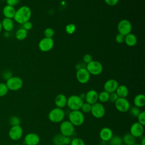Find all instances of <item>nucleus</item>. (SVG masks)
I'll return each mask as SVG.
<instances>
[{"mask_svg":"<svg viewBox=\"0 0 145 145\" xmlns=\"http://www.w3.org/2000/svg\"><path fill=\"white\" fill-rule=\"evenodd\" d=\"M32 15L31 8L27 6H23L16 10L14 19L17 23L23 24L29 21Z\"/></svg>","mask_w":145,"mask_h":145,"instance_id":"nucleus-1","label":"nucleus"},{"mask_svg":"<svg viewBox=\"0 0 145 145\" xmlns=\"http://www.w3.org/2000/svg\"><path fill=\"white\" fill-rule=\"evenodd\" d=\"M48 117L49 120L53 123H61L64 120L65 117V112L63 109L55 107L50 110L48 113Z\"/></svg>","mask_w":145,"mask_h":145,"instance_id":"nucleus-2","label":"nucleus"},{"mask_svg":"<svg viewBox=\"0 0 145 145\" xmlns=\"http://www.w3.org/2000/svg\"><path fill=\"white\" fill-rule=\"evenodd\" d=\"M69 121L74 126H80L83 124L85 121L84 113L80 110H71L68 116Z\"/></svg>","mask_w":145,"mask_h":145,"instance_id":"nucleus-3","label":"nucleus"},{"mask_svg":"<svg viewBox=\"0 0 145 145\" xmlns=\"http://www.w3.org/2000/svg\"><path fill=\"white\" fill-rule=\"evenodd\" d=\"M83 103L84 100L80 96L72 95L67 98L66 106H67L70 110H77L80 109Z\"/></svg>","mask_w":145,"mask_h":145,"instance_id":"nucleus-4","label":"nucleus"},{"mask_svg":"<svg viewBox=\"0 0 145 145\" xmlns=\"http://www.w3.org/2000/svg\"><path fill=\"white\" fill-rule=\"evenodd\" d=\"M59 131L63 136L71 137L74 134L75 126L69 120H63L60 123Z\"/></svg>","mask_w":145,"mask_h":145,"instance_id":"nucleus-5","label":"nucleus"},{"mask_svg":"<svg viewBox=\"0 0 145 145\" xmlns=\"http://www.w3.org/2000/svg\"><path fill=\"white\" fill-rule=\"evenodd\" d=\"M6 84L8 90L16 91L19 90L22 87L23 82L19 76H11L6 80Z\"/></svg>","mask_w":145,"mask_h":145,"instance_id":"nucleus-6","label":"nucleus"},{"mask_svg":"<svg viewBox=\"0 0 145 145\" xmlns=\"http://www.w3.org/2000/svg\"><path fill=\"white\" fill-rule=\"evenodd\" d=\"M90 113L95 118L100 119L105 116V108L102 103L96 102L92 105Z\"/></svg>","mask_w":145,"mask_h":145,"instance_id":"nucleus-7","label":"nucleus"},{"mask_svg":"<svg viewBox=\"0 0 145 145\" xmlns=\"http://www.w3.org/2000/svg\"><path fill=\"white\" fill-rule=\"evenodd\" d=\"M86 69L91 75H97L101 73L103 67L101 63L97 61H91L86 65Z\"/></svg>","mask_w":145,"mask_h":145,"instance_id":"nucleus-8","label":"nucleus"},{"mask_svg":"<svg viewBox=\"0 0 145 145\" xmlns=\"http://www.w3.org/2000/svg\"><path fill=\"white\" fill-rule=\"evenodd\" d=\"M116 109L120 112L125 113L128 112L131 107L129 101L126 98L118 97L114 103Z\"/></svg>","mask_w":145,"mask_h":145,"instance_id":"nucleus-9","label":"nucleus"},{"mask_svg":"<svg viewBox=\"0 0 145 145\" xmlns=\"http://www.w3.org/2000/svg\"><path fill=\"white\" fill-rule=\"evenodd\" d=\"M117 29L119 33L126 36L131 33L132 29L131 23L127 19H122L118 23Z\"/></svg>","mask_w":145,"mask_h":145,"instance_id":"nucleus-10","label":"nucleus"},{"mask_svg":"<svg viewBox=\"0 0 145 145\" xmlns=\"http://www.w3.org/2000/svg\"><path fill=\"white\" fill-rule=\"evenodd\" d=\"M23 134V130L20 125L12 126L8 131V137L12 140H18Z\"/></svg>","mask_w":145,"mask_h":145,"instance_id":"nucleus-11","label":"nucleus"},{"mask_svg":"<svg viewBox=\"0 0 145 145\" xmlns=\"http://www.w3.org/2000/svg\"><path fill=\"white\" fill-rule=\"evenodd\" d=\"M144 126L141 125L138 122H134L130 127V134L135 138L142 137L144 131Z\"/></svg>","mask_w":145,"mask_h":145,"instance_id":"nucleus-12","label":"nucleus"},{"mask_svg":"<svg viewBox=\"0 0 145 145\" xmlns=\"http://www.w3.org/2000/svg\"><path fill=\"white\" fill-rule=\"evenodd\" d=\"M54 46V41L52 38L44 37L39 42V48L40 50L44 52L50 50Z\"/></svg>","mask_w":145,"mask_h":145,"instance_id":"nucleus-13","label":"nucleus"},{"mask_svg":"<svg viewBox=\"0 0 145 145\" xmlns=\"http://www.w3.org/2000/svg\"><path fill=\"white\" fill-rule=\"evenodd\" d=\"M40 142V136L35 133H29L24 138L23 143L25 145H38Z\"/></svg>","mask_w":145,"mask_h":145,"instance_id":"nucleus-14","label":"nucleus"},{"mask_svg":"<svg viewBox=\"0 0 145 145\" xmlns=\"http://www.w3.org/2000/svg\"><path fill=\"white\" fill-rule=\"evenodd\" d=\"M91 74L89 73L86 68L80 69L77 70L76 73V78L78 82L81 84L87 83L90 79Z\"/></svg>","mask_w":145,"mask_h":145,"instance_id":"nucleus-15","label":"nucleus"},{"mask_svg":"<svg viewBox=\"0 0 145 145\" xmlns=\"http://www.w3.org/2000/svg\"><path fill=\"white\" fill-rule=\"evenodd\" d=\"M113 135L112 130L108 127H104L99 132V137L103 142H109Z\"/></svg>","mask_w":145,"mask_h":145,"instance_id":"nucleus-16","label":"nucleus"},{"mask_svg":"<svg viewBox=\"0 0 145 145\" xmlns=\"http://www.w3.org/2000/svg\"><path fill=\"white\" fill-rule=\"evenodd\" d=\"M84 100L86 103L91 105L96 103L98 101V93L94 89H90L85 93Z\"/></svg>","mask_w":145,"mask_h":145,"instance_id":"nucleus-17","label":"nucleus"},{"mask_svg":"<svg viewBox=\"0 0 145 145\" xmlns=\"http://www.w3.org/2000/svg\"><path fill=\"white\" fill-rule=\"evenodd\" d=\"M118 83L116 79H110L108 80L104 85V89L109 93L116 91L118 86Z\"/></svg>","mask_w":145,"mask_h":145,"instance_id":"nucleus-18","label":"nucleus"},{"mask_svg":"<svg viewBox=\"0 0 145 145\" xmlns=\"http://www.w3.org/2000/svg\"><path fill=\"white\" fill-rule=\"evenodd\" d=\"M67 97L62 93L58 94L54 99V104L57 108L63 109L67 105Z\"/></svg>","mask_w":145,"mask_h":145,"instance_id":"nucleus-19","label":"nucleus"},{"mask_svg":"<svg viewBox=\"0 0 145 145\" xmlns=\"http://www.w3.org/2000/svg\"><path fill=\"white\" fill-rule=\"evenodd\" d=\"M16 10L14 7L6 5L3 8L2 12L5 18L12 19L14 17Z\"/></svg>","mask_w":145,"mask_h":145,"instance_id":"nucleus-20","label":"nucleus"},{"mask_svg":"<svg viewBox=\"0 0 145 145\" xmlns=\"http://www.w3.org/2000/svg\"><path fill=\"white\" fill-rule=\"evenodd\" d=\"M1 23L2 28L6 32L11 31L14 27V21L12 19L5 18L2 21H1Z\"/></svg>","mask_w":145,"mask_h":145,"instance_id":"nucleus-21","label":"nucleus"},{"mask_svg":"<svg viewBox=\"0 0 145 145\" xmlns=\"http://www.w3.org/2000/svg\"><path fill=\"white\" fill-rule=\"evenodd\" d=\"M133 103L135 106L139 108H143L145 105V96L142 93L137 95L134 98Z\"/></svg>","mask_w":145,"mask_h":145,"instance_id":"nucleus-22","label":"nucleus"},{"mask_svg":"<svg viewBox=\"0 0 145 145\" xmlns=\"http://www.w3.org/2000/svg\"><path fill=\"white\" fill-rule=\"evenodd\" d=\"M115 92L118 97L126 98L129 95V89L125 85H118Z\"/></svg>","mask_w":145,"mask_h":145,"instance_id":"nucleus-23","label":"nucleus"},{"mask_svg":"<svg viewBox=\"0 0 145 145\" xmlns=\"http://www.w3.org/2000/svg\"><path fill=\"white\" fill-rule=\"evenodd\" d=\"M124 42L129 46H133L137 42V38L134 34L130 33L125 36Z\"/></svg>","mask_w":145,"mask_h":145,"instance_id":"nucleus-24","label":"nucleus"},{"mask_svg":"<svg viewBox=\"0 0 145 145\" xmlns=\"http://www.w3.org/2000/svg\"><path fill=\"white\" fill-rule=\"evenodd\" d=\"M122 139L125 145H134L136 143V138L130 133L125 134Z\"/></svg>","mask_w":145,"mask_h":145,"instance_id":"nucleus-25","label":"nucleus"},{"mask_svg":"<svg viewBox=\"0 0 145 145\" xmlns=\"http://www.w3.org/2000/svg\"><path fill=\"white\" fill-rule=\"evenodd\" d=\"M64 138L65 136L61 134H57L53 136L52 138V142L54 145H64Z\"/></svg>","mask_w":145,"mask_h":145,"instance_id":"nucleus-26","label":"nucleus"},{"mask_svg":"<svg viewBox=\"0 0 145 145\" xmlns=\"http://www.w3.org/2000/svg\"><path fill=\"white\" fill-rule=\"evenodd\" d=\"M27 36V31L24 28H20L18 29L15 33V37L18 40H23Z\"/></svg>","mask_w":145,"mask_h":145,"instance_id":"nucleus-27","label":"nucleus"},{"mask_svg":"<svg viewBox=\"0 0 145 145\" xmlns=\"http://www.w3.org/2000/svg\"><path fill=\"white\" fill-rule=\"evenodd\" d=\"M109 93L105 91L101 92L100 93H98V100L101 103H106L109 101Z\"/></svg>","mask_w":145,"mask_h":145,"instance_id":"nucleus-28","label":"nucleus"},{"mask_svg":"<svg viewBox=\"0 0 145 145\" xmlns=\"http://www.w3.org/2000/svg\"><path fill=\"white\" fill-rule=\"evenodd\" d=\"M109 143L110 145H122L123 143L122 139L118 135H113L109 140Z\"/></svg>","mask_w":145,"mask_h":145,"instance_id":"nucleus-29","label":"nucleus"},{"mask_svg":"<svg viewBox=\"0 0 145 145\" xmlns=\"http://www.w3.org/2000/svg\"><path fill=\"white\" fill-rule=\"evenodd\" d=\"M8 92V89L4 83H0V97L6 96Z\"/></svg>","mask_w":145,"mask_h":145,"instance_id":"nucleus-30","label":"nucleus"},{"mask_svg":"<svg viewBox=\"0 0 145 145\" xmlns=\"http://www.w3.org/2000/svg\"><path fill=\"white\" fill-rule=\"evenodd\" d=\"M91 106L92 105L86 103V102H84L83 104H82L81 108H80V110L83 113H90L91 110Z\"/></svg>","mask_w":145,"mask_h":145,"instance_id":"nucleus-31","label":"nucleus"},{"mask_svg":"<svg viewBox=\"0 0 145 145\" xmlns=\"http://www.w3.org/2000/svg\"><path fill=\"white\" fill-rule=\"evenodd\" d=\"M129 111L130 114L134 117H137V116L139 115V114L141 112L140 110V108L135 106L130 107Z\"/></svg>","mask_w":145,"mask_h":145,"instance_id":"nucleus-32","label":"nucleus"},{"mask_svg":"<svg viewBox=\"0 0 145 145\" xmlns=\"http://www.w3.org/2000/svg\"><path fill=\"white\" fill-rule=\"evenodd\" d=\"M9 123L11 126H16V125H20V120L18 116H13L10 117V118L9 120Z\"/></svg>","mask_w":145,"mask_h":145,"instance_id":"nucleus-33","label":"nucleus"},{"mask_svg":"<svg viewBox=\"0 0 145 145\" xmlns=\"http://www.w3.org/2000/svg\"><path fill=\"white\" fill-rule=\"evenodd\" d=\"M70 145H86L84 141L80 138H74L71 139Z\"/></svg>","mask_w":145,"mask_h":145,"instance_id":"nucleus-34","label":"nucleus"},{"mask_svg":"<svg viewBox=\"0 0 145 145\" xmlns=\"http://www.w3.org/2000/svg\"><path fill=\"white\" fill-rule=\"evenodd\" d=\"M65 30L68 34H72L75 32L76 30V26L72 23L69 24L66 26Z\"/></svg>","mask_w":145,"mask_h":145,"instance_id":"nucleus-35","label":"nucleus"},{"mask_svg":"<svg viewBox=\"0 0 145 145\" xmlns=\"http://www.w3.org/2000/svg\"><path fill=\"white\" fill-rule=\"evenodd\" d=\"M138 122L144 126L145 125V111H141L139 115L137 116Z\"/></svg>","mask_w":145,"mask_h":145,"instance_id":"nucleus-36","label":"nucleus"},{"mask_svg":"<svg viewBox=\"0 0 145 145\" xmlns=\"http://www.w3.org/2000/svg\"><path fill=\"white\" fill-rule=\"evenodd\" d=\"M54 35V32L52 28H46L44 31L45 37L52 38Z\"/></svg>","mask_w":145,"mask_h":145,"instance_id":"nucleus-37","label":"nucleus"},{"mask_svg":"<svg viewBox=\"0 0 145 145\" xmlns=\"http://www.w3.org/2000/svg\"><path fill=\"white\" fill-rule=\"evenodd\" d=\"M118 96H117V95L115 92L110 93L108 101H110V103H114L118 99Z\"/></svg>","mask_w":145,"mask_h":145,"instance_id":"nucleus-38","label":"nucleus"},{"mask_svg":"<svg viewBox=\"0 0 145 145\" xmlns=\"http://www.w3.org/2000/svg\"><path fill=\"white\" fill-rule=\"evenodd\" d=\"M125 36L118 33V34H117V35L116 36V37H115L116 42L118 44L123 43L125 41Z\"/></svg>","mask_w":145,"mask_h":145,"instance_id":"nucleus-39","label":"nucleus"},{"mask_svg":"<svg viewBox=\"0 0 145 145\" xmlns=\"http://www.w3.org/2000/svg\"><path fill=\"white\" fill-rule=\"evenodd\" d=\"M83 62L87 65V63L90 62L91 61H92V57L90 54H86L83 56Z\"/></svg>","mask_w":145,"mask_h":145,"instance_id":"nucleus-40","label":"nucleus"},{"mask_svg":"<svg viewBox=\"0 0 145 145\" xmlns=\"http://www.w3.org/2000/svg\"><path fill=\"white\" fill-rule=\"evenodd\" d=\"M7 5L14 7L16 6L20 2V0H6Z\"/></svg>","mask_w":145,"mask_h":145,"instance_id":"nucleus-41","label":"nucleus"},{"mask_svg":"<svg viewBox=\"0 0 145 145\" xmlns=\"http://www.w3.org/2000/svg\"><path fill=\"white\" fill-rule=\"evenodd\" d=\"M23 28H24L26 31L30 30L32 28V23L30 21H27L23 24Z\"/></svg>","mask_w":145,"mask_h":145,"instance_id":"nucleus-42","label":"nucleus"},{"mask_svg":"<svg viewBox=\"0 0 145 145\" xmlns=\"http://www.w3.org/2000/svg\"><path fill=\"white\" fill-rule=\"evenodd\" d=\"M119 0H104L105 2L109 6H113L117 5Z\"/></svg>","mask_w":145,"mask_h":145,"instance_id":"nucleus-43","label":"nucleus"},{"mask_svg":"<svg viewBox=\"0 0 145 145\" xmlns=\"http://www.w3.org/2000/svg\"><path fill=\"white\" fill-rule=\"evenodd\" d=\"M71 141V138L69 137H65L64 140H63V144L64 145H68L70 144Z\"/></svg>","mask_w":145,"mask_h":145,"instance_id":"nucleus-44","label":"nucleus"},{"mask_svg":"<svg viewBox=\"0 0 145 145\" xmlns=\"http://www.w3.org/2000/svg\"><path fill=\"white\" fill-rule=\"evenodd\" d=\"M84 64H86V63H84V62H83V63H79L76 64V66H75V68H76V69L78 70H79V69H80L86 68V67L82 66V65H84Z\"/></svg>","mask_w":145,"mask_h":145,"instance_id":"nucleus-45","label":"nucleus"},{"mask_svg":"<svg viewBox=\"0 0 145 145\" xmlns=\"http://www.w3.org/2000/svg\"><path fill=\"white\" fill-rule=\"evenodd\" d=\"M140 145H145V138L143 137L140 140Z\"/></svg>","mask_w":145,"mask_h":145,"instance_id":"nucleus-46","label":"nucleus"},{"mask_svg":"<svg viewBox=\"0 0 145 145\" xmlns=\"http://www.w3.org/2000/svg\"><path fill=\"white\" fill-rule=\"evenodd\" d=\"M2 29V23H1V21L0 20V32H1Z\"/></svg>","mask_w":145,"mask_h":145,"instance_id":"nucleus-47","label":"nucleus"},{"mask_svg":"<svg viewBox=\"0 0 145 145\" xmlns=\"http://www.w3.org/2000/svg\"><path fill=\"white\" fill-rule=\"evenodd\" d=\"M134 145H140V144H138V143H135V144H134Z\"/></svg>","mask_w":145,"mask_h":145,"instance_id":"nucleus-48","label":"nucleus"},{"mask_svg":"<svg viewBox=\"0 0 145 145\" xmlns=\"http://www.w3.org/2000/svg\"><path fill=\"white\" fill-rule=\"evenodd\" d=\"M12 145H20V144H14Z\"/></svg>","mask_w":145,"mask_h":145,"instance_id":"nucleus-49","label":"nucleus"}]
</instances>
